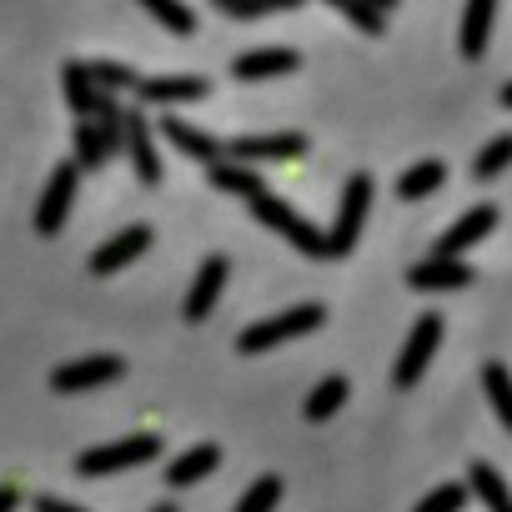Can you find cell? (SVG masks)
Returning a JSON list of instances; mask_svg holds the SVG:
<instances>
[{
	"label": "cell",
	"instance_id": "obj_6",
	"mask_svg": "<svg viewBox=\"0 0 512 512\" xmlns=\"http://www.w3.org/2000/svg\"><path fill=\"white\" fill-rule=\"evenodd\" d=\"M76 191H81V166H76V156H71V161H61V166L51 171V181H46V191H41V201H36V231H41V236H56V231L66 226V216H71V206H76Z\"/></svg>",
	"mask_w": 512,
	"mask_h": 512
},
{
	"label": "cell",
	"instance_id": "obj_8",
	"mask_svg": "<svg viewBox=\"0 0 512 512\" xmlns=\"http://www.w3.org/2000/svg\"><path fill=\"white\" fill-rule=\"evenodd\" d=\"M221 156L246 161V166H262V161H302L307 156V136L297 131H272V136H236L221 146Z\"/></svg>",
	"mask_w": 512,
	"mask_h": 512
},
{
	"label": "cell",
	"instance_id": "obj_13",
	"mask_svg": "<svg viewBox=\"0 0 512 512\" xmlns=\"http://www.w3.org/2000/svg\"><path fill=\"white\" fill-rule=\"evenodd\" d=\"M136 96L141 106H191L211 96V81L206 76H141Z\"/></svg>",
	"mask_w": 512,
	"mask_h": 512
},
{
	"label": "cell",
	"instance_id": "obj_30",
	"mask_svg": "<svg viewBox=\"0 0 512 512\" xmlns=\"http://www.w3.org/2000/svg\"><path fill=\"white\" fill-rule=\"evenodd\" d=\"M86 71H91V81H96L101 91H116V96H121V91H136V86H141L136 66H126V61H91Z\"/></svg>",
	"mask_w": 512,
	"mask_h": 512
},
{
	"label": "cell",
	"instance_id": "obj_17",
	"mask_svg": "<svg viewBox=\"0 0 512 512\" xmlns=\"http://www.w3.org/2000/svg\"><path fill=\"white\" fill-rule=\"evenodd\" d=\"M492 21H497V0H467L462 31H457L462 61H482V51H487V41H492Z\"/></svg>",
	"mask_w": 512,
	"mask_h": 512
},
{
	"label": "cell",
	"instance_id": "obj_2",
	"mask_svg": "<svg viewBox=\"0 0 512 512\" xmlns=\"http://www.w3.org/2000/svg\"><path fill=\"white\" fill-rule=\"evenodd\" d=\"M246 206H251V216L262 221L267 231H277L282 241H292L302 256H317V262L327 256V231H317L292 201H282V196H272V191H256Z\"/></svg>",
	"mask_w": 512,
	"mask_h": 512
},
{
	"label": "cell",
	"instance_id": "obj_31",
	"mask_svg": "<svg viewBox=\"0 0 512 512\" xmlns=\"http://www.w3.org/2000/svg\"><path fill=\"white\" fill-rule=\"evenodd\" d=\"M467 497H472L467 482H442V487H432V492L417 502V512H462Z\"/></svg>",
	"mask_w": 512,
	"mask_h": 512
},
{
	"label": "cell",
	"instance_id": "obj_9",
	"mask_svg": "<svg viewBox=\"0 0 512 512\" xmlns=\"http://www.w3.org/2000/svg\"><path fill=\"white\" fill-rule=\"evenodd\" d=\"M121 151L131 156V166H136V181H141V186H156V181H161L156 126L146 121V111H126V116H121Z\"/></svg>",
	"mask_w": 512,
	"mask_h": 512
},
{
	"label": "cell",
	"instance_id": "obj_14",
	"mask_svg": "<svg viewBox=\"0 0 512 512\" xmlns=\"http://www.w3.org/2000/svg\"><path fill=\"white\" fill-rule=\"evenodd\" d=\"M492 226H497V206H487V201H482V206L462 211V216L437 236V246H432V251H437V256H462L467 246H477L482 236H492Z\"/></svg>",
	"mask_w": 512,
	"mask_h": 512
},
{
	"label": "cell",
	"instance_id": "obj_12",
	"mask_svg": "<svg viewBox=\"0 0 512 512\" xmlns=\"http://www.w3.org/2000/svg\"><path fill=\"white\" fill-rule=\"evenodd\" d=\"M477 282V272L462 262V256H427V262H417V267H407V287L412 292H462V287H472Z\"/></svg>",
	"mask_w": 512,
	"mask_h": 512
},
{
	"label": "cell",
	"instance_id": "obj_5",
	"mask_svg": "<svg viewBox=\"0 0 512 512\" xmlns=\"http://www.w3.org/2000/svg\"><path fill=\"white\" fill-rule=\"evenodd\" d=\"M442 317L437 312H422L417 322H412V337L402 342V352H397V367H392V382L397 387H417L422 382V372H427V362L437 357V347H442Z\"/></svg>",
	"mask_w": 512,
	"mask_h": 512
},
{
	"label": "cell",
	"instance_id": "obj_33",
	"mask_svg": "<svg viewBox=\"0 0 512 512\" xmlns=\"http://www.w3.org/2000/svg\"><path fill=\"white\" fill-rule=\"evenodd\" d=\"M31 512H86V507H76V502H61V497H36V502H31Z\"/></svg>",
	"mask_w": 512,
	"mask_h": 512
},
{
	"label": "cell",
	"instance_id": "obj_11",
	"mask_svg": "<svg viewBox=\"0 0 512 512\" xmlns=\"http://www.w3.org/2000/svg\"><path fill=\"white\" fill-rule=\"evenodd\" d=\"M226 277H231V262H226L221 251H216V256H206V262L196 267V277H191V287H186V302H181V317H186L191 327L211 317V307L221 302Z\"/></svg>",
	"mask_w": 512,
	"mask_h": 512
},
{
	"label": "cell",
	"instance_id": "obj_38",
	"mask_svg": "<svg viewBox=\"0 0 512 512\" xmlns=\"http://www.w3.org/2000/svg\"><path fill=\"white\" fill-rule=\"evenodd\" d=\"M211 6H216V11H226V6H231V0H211Z\"/></svg>",
	"mask_w": 512,
	"mask_h": 512
},
{
	"label": "cell",
	"instance_id": "obj_7",
	"mask_svg": "<svg viewBox=\"0 0 512 512\" xmlns=\"http://www.w3.org/2000/svg\"><path fill=\"white\" fill-rule=\"evenodd\" d=\"M121 377H126V362L111 357V352H101V357H76V362H61V367L51 372V392L76 397V392L111 387V382H121Z\"/></svg>",
	"mask_w": 512,
	"mask_h": 512
},
{
	"label": "cell",
	"instance_id": "obj_15",
	"mask_svg": "<svg viewBox=\"0 0 512 512\" xmlns=\"http://www.w3.org/2000/svg\"><path fill=\"white\" fill-rule=\"evenodd\" d=\"M302 66V56L292 51V46H262V51H246V56H236L231 61V76L236 81H272V76H292Z\"/></svg>",
	"mask_w": 512,
	"mask_h": 512
},
{
	"label": "cell",
	"instance_id": "obj_22",
	"mask_svg": "<svg viewBox=\"0 0 512 512\" xmlns=\"http://www.w3.org/2000/svg\"><path fill=\"white\" fill-rule=\"evenodd\" d=\"M467 487L482 497V507H487V512H512V492H507V482H502V472H497L492 462H472Z\"/></svg>",
	"mask_w": 512,
	"mask_h": 512
},
{
	"label": "cell",
	"instance_id": "obj_32",
	"mask_svg": "<svg viewBox=\"0 0 512 512\" xmlns=\"http://www.w3.org/2000/svg\"><path fill=\"white\" fill-rule=\"evenodd\" d=\"M297 6H307V0H231L226 16H236V21H256V16H272V11H297Z\"/></svg>",
	"mask_w": 512,
	"mask_h": 512
},
{
	"label": "cell",
	"instance_id": "obj_18",
	"mask_svg": "<svg viewBox=\"0 0 512 512\" xmlns=\"http://www.w3.org/2000/svg\"><path fill=\"white\" fill-rule=\"evenodd\" d=\"M156 126H161V136H166V141H171V146H176L181 156H191V161H201V166L221 156V141H216L211 131H201V126H191L186 116H161Z\"/></svg>",
	"mask_w": 512,
	"mask_h": 512
},
{
	"label": "cell",
	"instance_id": "obj_16",
	"mask_svg": "<svg viewBox=\"0 0 512 512\" xmlns=\"http://www.w3.org/2000/svg\"><path fill=\"white\" fill-rule=\"evenodd\" d=\"M216 467H221V447H216V442H196V447H186L181 457H171V467H166V487L186 492V487L206 482Z\"/></svg>",
	"mask_w": 512,
	"mask_h": 512
},
{
	"label": "cell",
	"instance_id": "obj_28",
	"mask_svg": "<svg viewBox=\"0 0 512 512\" xmlns=\"http://www.w3.org/2000/svg\"><path fill=\"white\" fill-rule=\"evenodd\" d=\"M507 166H512V131H502L497 141H487V146L477 151L472 176H477V181H492V176H502Z\"/></svg>",
	"mask_w": 512,
	"mask_h": 512
},
{
	"label": "cell",
	"instance_id": "obj_1",
	"mask_svg": "<svg viewBox=\"0 0 512 512\" xmlns=\"http://www.w3.org/2000/svg\"><path fill=\"white\" fill-rule=\"evenodd\" d=\"M322 322H327V307H322V302H302V307H292V312H277V317H267V322L241 327L236 352H241V357H262V352H272V347H282V342L312 337Z\"/></svg>",
	"mask_w": 512,
	"mask_h": 512
},
{
	"label": "cell",
	"instance_id": "obj_3",
	"mask_svg": "<svg viewBox=\"0 0 512 512\" xmlns=\"http://www.w3.org/2000/svg\"><path fill=\"white\" fill-rule=\"evenodd\" d=\"M161 457V437L156 432H136V437H121V442H101V447H86L76 457V472L81 477H111V472H131V467H146Z\"/></svg>",
	"mask_w": 512,
	"mask_h": 512
},
{
	"label": "cell",
	"instance_id": "obj_21",
	"mask_svg": "<svg viewBox=\"0 0 512 512\" xmlns=\"http://www.w3.org/2000/svg\"><path fill=\"white\" fill-rule=\"evenodd\" d=\"M347 397H352V382H347V377H322V382L307 392L302 417H307V422H327V417H337V407H347Z\"/></svg>",
	"mask_w": 512,
	"mask_h": 512
},
{
	"label": "cell",
	"instance_id": "obj_19",
	"mask_svg": "<svg viewBox=\"0 0 512 512\" xmlns=\"http://www.w3.org/2000/svg\"><path fill=\"white\" fill-rule=\"evenodd\" d=\"M206 181H211L216 191H226V196H241V201H251L256 191H267V181L256 176V166H246V161H231V156H216V161H206Z\"/></svg>",
	"mask_w": 512,
	"mask_h": 512
},
{
	"label": "cell",
	"instance_id": "obj_37",
	"mask_svg": "<svg viewBox=\"0 0 512 512\" xmlns=\"http://www.w3.org/2000/svg\"><path fill=\"white\" fill-rule=\"evenodd\" d=\"M151 512H176V502H156V507H151Z\"/></svg>",
	"mask_w": 512,
	"mask_h": 512
},
{
	"label": "cell",
	"instance_id": "obj_29",
	"mask_svg": "<svg viewBox=\"0 0 512 512\" xmlns=\"http://www.w3.org/2000/svg\"><path fill=\"white\" fill-rule=\"evenodd\" d=\"M322 6H332L337 16H347L362 36H382V31H387V16H382L377 6H367V0H322Z\"/></svg>",
	"mask_w": 512,
	"mask_h": 512
},
{
	"label": "cell",
	"instance_id": "obj_10",
	"mask_svg": "<svg viewBox=\"0 0 512 512\" xmlns=\"http://www.w3.org/2000/svg\"><path fill=\"white\" fill-rule=\"evenodd\" d=\"M151 241H156V231L151 226H126V231H116L111 241H101L96 251H91V277H116L121 267H131L136 256H146L151 251Z\"/></svg>",
	"mask_w": 512,
	"mask_h": 512
},
{
	"label": "cell",
	"instance_id": "obj_27",
	"mask_svg": "<svg viewBox=\"0 0 512 512\" xmlns=\"http://www.w3.org/2000/svg\"><path fill=\"white\" fill-rule=\"evenodd\" d=\"M282 477L277 472H267V477H256L246 492H241V502H236V512H277V502H282Z\"/></svg>",
	"mask_w": 512,
	"mask_h": 512
},
{
	"label": "cell",
	"instance_id": "obj_25",
	"mask_svg": "<svg viewBox=\"0 0 512 512\" xmlns=\"http://www.w3.org/2000/svg\"><path fill=\"white\" fill-rule=\"evenodd\" d=\"M482 392H487L497 422L512 432V372H507V362H487L482 367Z\"/></svg>",
	"mask_w": 512,
	"mask_h": 512
},
{
	"label": "cell",
	"instance_id": "obj_4",
	"mask_svg": "<svg viewBox=\"0 0 512 512\" xmlns=\"http://www.w3.org/2000/svg\"><path fill=\"white\" fill-rule=\"evenodd\" d=\"M367 211H372V176L357 171L347 176L342 186V206H337V221L327 231V256H352L357 241H362V226H367Z\"/></svg>",
	"mask_w": 512,
	"mask_h": 512
},
{
	"label": "cell",
	"instance_id": "obj_23",
	"mask_svg": "<svg viewBox=\"0 0 512 512\" xmlns=\"http://www.w3.org/2000/svg\"><path fill=\"white\" fill-rule=\"evenodd\" d=\"M61 86H66V106H71L76 116H91V111H96L101 86L91 81V71H86L81 61H66V66H61Z\"/></svg>",
	"mask_w": 512,
	"mask_h": 512
},
{
	"label": "cell",
	"instance_id": "obj_34",
	"mask_svg": "<svg viewBox=\"0 0 512 512\" xmlns=\"http://www.w3.org/2000/svg\"><path fill=\"white\" fill-rule=\"evenodd\" d=\"M16 507H21V487L0 482V512H16Z\"/></svg>",
	"mask_w": 512,
	"mask_h": 512
},
{
	"label": "cell",
	"instance_id": "obj_20",
	"mask_svg": "<svg viewBox=\"0 0 512 512\" xmlns=\"http://www.w3.org/2000/svg\"><path fill=\"white\" fill-rule=\"evenodd\" d=\"M442 181H447V166L437 156H427V161H417L397 176V196L402 201H427L432 191H442Z\"/></svg>",
	"mask_w": 512,
	"mask_h": 512
},
{
	"label": "cell",
	"instance_id": "obj_24",
	"mask_svg": "<svg viewBox=\"0 0 512 512\" xmlns=\"http://www.w3.org/2000/svg\"><path fill=\"white\" fill-rule=\"evenodd\" d=\"M136 6H141L156 26H166L171 36H196V11L186 6V0H136Z\"/></svg>",
	"mask_w": 512,
	"mask_h": 512
},
{
	"label": "cell",
	"instance_id": "obj_26",
	"mask_svg": "<svg viewBox=\"0 0 512 512\" xmlns=\"http://www.w3.org/2000/svg\"><path fill=\"white\" fill-rule=\"evenodd\" d=\"M106 161H111V146L101 141L96 121L91 116H76V166L81 171H101Z\"/></svg>",
	"mask_w": 512,
	"mask_h": 512
},
{
	"label": "cell",
	"instance_id": "obj_35",
	"mask_svg": "<svg viewBox=\"0 0 512 512\" xmlns=\"http://www.w3.org/2000/svg\"><path fill=\"white\" fill-rule=\"evenodd\" d=\"M367 6H377V11L387 16V11H397V6H402V0H367Z\"/></svg>",
	"mask_w": 512,
	"mask_h": 512
},
{
	"label": "cell",
	"instance_id": "obj_36",
	"mask_svg": "<svg viewBox=\"0 0 512 512\" xmlns=\"http://www.w3.org/2000/svg\"><path fill=\"white\" fill-rule=\"evenodd\" d=\"M497 101H502V106H507V111H512V81H507V86H502V96H497Z\"/></svg>",
	"mask_w": 512,
	"mask_h": 512
}]
</instances>
